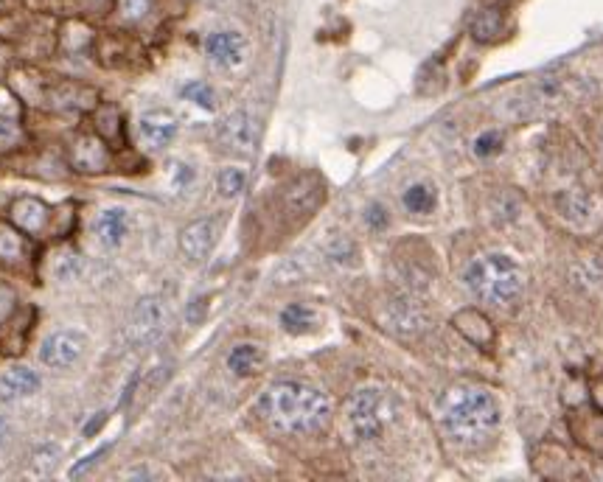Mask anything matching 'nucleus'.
<instances>
[{
	"label": "nucleus",
	"mask_w": 603,
	"mask_h": 482,
	"mask_svg": "<svg viewBox=\"0 0 603 482\" xmlns=\"http://www.w3.org/2000/svg\"><path fill=\"white\" fill-rule=\"evenodd\" d=\"M57 460H59L57 443H45V446H40V449L34 452V468H37V471H51V468L57 466Z\"/></svg>",
	"instance_id": "30"
},
{
	"label": "nucleus",
	"mask_w": 603,
	"mask_h": 482,
	"mask_svg": "<svg viewBox=\"0 0 603 482\" xmlns=\"http://www.w3.org/2000/svg\"><path fill=\"white\" fill-rule=\"evenodd\" d=\"M382 323L388 331L399 334V337H418L430 328V312L424 309V303H418L410 295H393L385 303L382 312Z\"/></svg>",
	"instance_id": "5"
},
{
	"label": "nucleus",
	"mask_w": 603,
	"mask_h": 482,
	"mask_svg": "<svg viewBox=\"0 0 603 482\" xmlns=\"http://www.w3.org/2000/svg\"><path fill=\"white\" fill-rule=\"evenodd\" d=\"M264 365V354H261L259 345L253 342H242V345H233L228 354V370L233 376H253L259 373V368Z\"/></svg>",
	"instance_id": "19"
},
{
	"label": "nucleus",
	"mask_w": 603,
	"mask_h": 482,
	"mask_svg": "<svg viewBox=\"0 0 603 482\" xmlns=\"http://www.w3.org/2000/svg\"><path fill=\"white\" fill-rule=\"evenodd\" d=\"M17 141V129L12 121H0V143H15Z\"/></svg>",
	"instance_id": "35"
},
{
	"label": "nucleus",
	"mask_w": 603,
	"mask_h": 482,
	"mask_svg": "<svg viewBox=\"0 0 603 482\" xmlns=\"http://www.w3.org/2000/svg\"><path fill=\"white\" fill-rule=\"evenodd\" d=\"M503 31H505V17L497 6L483 9V12L472 20V37L477 40V43H494V40L503 37Z\"/></svg>",
	"instance_id": "21"
},
{
	"label": "nucleus",
	"mask_w": 603,
	"mask_h": 482,
	"mask_svg": "<svg viewBox=\"0 0 603 482\" xmlns=\"http://www.w3.org/2000/svg\"><path fill=\"white\" fill-rule=\"evenodd\" d=\"M71 163L79 171H85V174H96V171L107 169L110 155H107V146H104L99 138L85 135V138H79V141L73 143Z\"/></svg>",
	"instance_id": "15"
},
{
	"label": "nucleus",
	"mask_w": 603,
	"mask_h": 482,
	"mask_svg": "<svg viewBox=\"0 0 603 482\" xmlns=\"http://www.w3.org/2000/svg\"><path fill=\"white\" fill-rule=\"evenodd\" d=\"M570 432L587 452L603 457V412L598 407H578L570 415Z\"/></svg>",
	"instance_id": "11"
},
{
	"label": "nucleus",
	"mask_w": 603,
	"mask_h": 482,
	"mask_svg": "<svg viewBox=\"0 0 603 482\" xmlns=\"http://www.w3.org/2000/svg\"><path fill=\"white\" fill-rule=\"evenodd\" d=\"M43 379L37 370L26 368V365H15L0 376V401L3 404H15L23 398H31L34 393H40Z\"/></svg>",
	"instance_id": "13"
},
{
	"label": "nucleus",
	"mask_w": 603,
	"mask_h": 482,
	"mask_svg": "<svg viewBox=\"0 0 603 482\" xmlns=\"http://www.w3.org/2000/svg\"><path fill=\"white\" fill-rule=\"evenodd\" d=\"M149 9H152V0H118V12H121L124 20H130V23L146 17Z\"/></svg>",
	"instance_id": "29"
},
{
	"label": "nucleus",
	"mask_w": 603,
	"mask_h": 482,
	"mask_svg": "<svg viewBox=\"0 0 603 482\" xmlns=\"http://www.w3.org/2000/svg\"><path fill=\"white\" fill-rule=\"evenodd\" d=\"M393 418H396V404L388 396V390L376 384L357 387L345 404V426L357 443H376L388 432Z\"/></svg>",
	"instance_id": "4"
},
{
	"label": "nucleus",
	"mask_w": 603,
	"mask_h": 482,
	"mask_svg": "<svg viewBox=\"0 0 603 482\" xmlns=\"http://www.w3.org/2000/svg\"><path fill=\"white\" fill-rule=\"evenodd\" d=\"M107 449H110V446H99V449H96V452H93V454H85V457H82V460H79V463H76V466L71 468V477H82L87 468H93V466H96V463H99L101 457L107 454Z\"/></svg>",
	"instance_id": "32"
},
{
	"label": "nucleus",
	"mask_w": 603,
	"mask_h": 482,
	"mask_svg": "<svg viewBox=\"0 0 603 482\" xmlns=\"http://www.w3.org/2000/svg\"><path fill=\"white\" fill-rule=\"evenodd\" d=\"M402 202H404V208H407L410 213H430L432 208H435L438 197H435L432 185L413 183L402 194Z\"/></svg>",
	"instance_id": "24"
},
{
	"label": "nucleus",
	"mask_w": 603,
	"mask_h": 482,
	"mask_svg": "<svg viewBox=\"0 0 603 482\" xmlns=\"http://www.w3.org/2000/svg\"><path fill=\"white\" fill-rule=\"evenodd\" d=\"M326 253H329V258L334 261V264H343V267H348V264H357V258H359L357 244H354V241L343 239V236L331 241L329 247H326Z\"/></svg>",
	"instance_id": "27"
},
{
	"label": "nucleus",
	"mask_w": 603,
	"mask_h": 482,
	"mask_svg": "<svg viewBox=\"0 0 603 482\" xmlns=\"http://www.w3.org/2000/svg\"><path fill=\"white\" fill-rule=\"evenodd\" d=\"M15 292L9 289V286H0V323L3 320H9V314L15 312Z\"/></svg>",
	"instance_id": "33"
},
{
	"label": "nucleus",
	"mask_w": 603,
	"mask_h": 482,
	"mask_svg": "<svg viewBox=\"0 0 603 482\" xmlns=\"http://www.w3.org/2000/svg\"><path fill=\"white\" fill-rule=\"evenodd\" d=\"M438 424L460 449H483L500 429V407L489 390L455 384L438 401Z\"/></svg>",
	"instance_id": "2"
},
{
	"label": "nucleus",
	"mask_w": 603,
	"mask_h": 482,
	"mask_svg": "<svg viewBox=\"0 0 603 482\" xmlns=\"http://www.w3.org/2000/svg\"><path fill=\"white\" fill-rule=\"evenodd\" d=\"M556 208H559L561 216H564L567 222H573V225H587L589 216H592V202H589L587 194H581L578 188L559 194V197H556Z\"/></svg>",
	"instance_id": "20"
},
{
	"label": "nucleus",
	"mask_w": 603,
	"mask_h": 482,
	"mask_svg": "<svg viewBox=\"0 0 603 482\" xmlns=\"http://www.w3.org/2000/svg\"><path fill=\"white\" fill-rule=\"evenodd\" d=\"M365 222H368L371 230H385V227H388V211H385V205H379V202L368 205V211H365Z\"/></svg>",
	"instance_id": "31"
},
{
	"label": "nucleus",
	"mask_w": 603,
	"mask_h": 482,
	"mask_svg": "<svg viewBox=\"0 0 603 482\" xmlns=\"http://www.w3.org/2000/svg\"><path fill=\"white\" fill-rule=\"evenodd\" d=\"M101 424H104V412H99V415H96V421H93V424L85 426V435H96V429H99Z\"/></svg>",
	"instance_id": "37"
},
{
	"label": "nucleus",
	"mask_w": 603,
	"mask_h": 482,
	"mask_svg": "<svg viewBox=\"0 0 603 482\" xmlns=\"http://www.w3.org/2000/svg\"><path fill=\"white\" fill-rule=\"evenodd\" d=\"M166 328V306L160 298H144L135 303L130 317L132 345H152Z\"/></svg>",
	"instance_id": "7"
},
{
	"label": "nucleus",
	"mask_w": 603,
	"mask_h": 482,
	"mask_svg": "<svg viewBox=\"0 0 603 482\" xmlns=\"http://www.w3.org/2000/svg\"><path fill=\"white\" fill-rule=\"evenodd\" d=\"M592 401H595V407L603 412V376L592 382Z\"/></svg>",
	"instance_id": "36"
},
{
	"label": "nucleus",
	"mask_w": 603,
	"mask_h": 482,
	"mask_svg": "<svg viewBox=\"0 0 603 482\" xmlns=\"http://www.w3.org/2000/svg\"><path fill=\"white\" fill-rule=\"evenodd\" d=\"M256 412L281 435L306 438L323 432L331 421V401L306 382H275L259 396Z\"/></svg>",
	"instance_id": "1"
},
{
	"label": "nucleus",
	"mask_w": 603,
	"mask_h": 482,
	"mask_svg": "<svg viewBox=\"0 0 603 482\" xmlns=\"http://www.w3.org/2000/svg\"><path fill=\"white\" fill-rule=\"evenodd\" d=\"M247 183V174L245 169H236V166H228V169L219 171V177H216V188H219V194L222 197H239L242 191H245Z\"/></svg>",
	"instance_id": "25"
},
{
	"label": "nucleus",
	"mask_w": 603,
	"mask_h": 482,
	"mask_svg": "<svg viewBox=\"0 0 603 482\" xmlns=\"http://www.w3.org/2000/svg\"><path fill=\"white\" fill-rule=\"evenodd\" d=\"M177 132H180V121L169 110H146L138 118V135L149 149H166L169 143H174Z\"/></svg>",
	"instance_id": "10"
},
{
	"label": "nucleus",
	"mask_w": 603,
	"mask_h": 482,
	"mask_svg": "<svg viewBox=\"0 0 603 482\" xmlns=\"http://www.w3.org/2000/svg\"><path fill=\"white\" fill-rule=\"evenodd\" d=\"M525 270L505 253L472 258L463 270V286L486 306H511L525 292Z\"/></svg>",
	"instance_id": "3"
},
{
	"label": "nucleus",
	"mask_w": 603,
	"mask_h": 482,
	"mask_svg": "<svg viewBox=\"0 0 603 482\" xmlns=\"http://www.w3.org/2000/svg\"><path fill=\"white\" fill-rule=\"evenodd\" d=\"M12 222L15 227H20L23 233H40L48 222V208H45V202L34 197H23L17 199L15 205H12Z\"/></svg>",
	"instance_id": "18"
},
{
	"label": "nucleus",
	"mask_w": 603,
	"mask_h": 482,
	"mask_svg": "<svg viewBox=\"0 0 603 482\" xmlns=\"http://www.w3.org/2000/svg\"><path fill=\"white\" fill-rule=\"evenodd\" d=\"M20 233H23L20 227L15 230V227L0 225V261L15 264V261L26 258V241H23Z\"/></svg>",
	"instance_id": "23"
},
{
	"label": "nucleus",
	"mask_w": 603,
	"mask_h": 482,
	"mask_svg": "<svg viewBox=\"0 0 603 482\" xmlns=\"http://www.w3.org/2000/svg\"><path fill=\"white\" fill-rule=\"evenodd\" d=\"M205 57L211 59L216 68H225V71L242 68L247 59L245 34L230 29L208 34V37H205Z\"/></svg>",
	"instance_id": "8"
},
{
	"label": "nucleus",
	"mask_w": 603,
	"mask_h": 482,
	"mask_svg": "<svg viewBox=\"0 0 603 482\" xmlns=\"http://www.w3.org/2000/svg\"><path fill=\"white\" fill-rule=\"evenodd\" d=\"M317 326V312L306 303H289L281 312V328L287 334H309Z\"/></svg>",
	"instance_id": "22"
},
{
	"label": "nucleus",
	"mask_w": 603,
	"mask_h": 482,
	"mask_svg": "<svg viewBox=\"0 0 603 482\" xmlns=\"http://www.w3.org/2000/svg\"><path fill=\"white\" fill-rule=\"evenodd\" d=\"M85 354V337L76 331H54L48 334L40 345V359L43 365L54 370L71 368Z\"/></svg>",
	"instance_id": "9"
},
{
	"label": "nucleus",
	"mask_w": 603,
	"mask_h": 482,
	"mask_svg": "<svg viewBox=\"0 0 603 482\" xmlns=\"http://www.w3.org/2000/svg\"><path fill=\"white\" fill-rule=\"evenodd\" d=\"M452 328L458 331L463 340L472 342L474 348H489L494 337H497L489 314H483L480 309H460V312L452 314Z\"/></svg>",
	"instance_id": "12"
},
{
	"label": "nucleus",
	"mask_w": 603,
	"mask_h": 482,
	"mask_svg": "<svg viewBox=\"0 0 603 482\" xmlns=\"http://www.w3.org/2000/svg\"><path fill=\"white\" fill-rule=\"evenodd\" d=\"M6 435H9V424H6V421L0 418V443L6 440Z\"/></svg>",
	"instance_id": "38"
},
{
	"label": "nucleus",
	"mask_w": 603,
	"mask_h": 482,
	"mask_svg": "<svg viewBox=\"0 0 603 482\" xmlns=\"http://www.w3.org/2000/svg\"><path fill=\"white\" fill-rule=\"evenodd\" d=\"M323 202V183L317 177H298L287 188V205L295 213H312Z\"/></svg>",
	"instance_id": "16"
},
{
	"label": "nucleus",
	"mask_w": 603,
	"mask_h": 482,
	"mask_svg": "<svg viewBox=\"0 0 603 482\" xmlns=\"http://www.w3.org/2000/svg\"><path fill=\"white\" fill-rule=\"evenodd\" d=\"M127 230H130V219H127V211L124 208H107L101 211L99 222H96V233H99V241L104 247H121L124 239H127Z\"/></svg>",
	"instance_id": "17"
},
{
	"label": "nucleus",
	"mask_w": 603,
	"mask_h": 482,
	"mask_svg": "<svg viewBox=\"0 0 603 482\" xmlns=\"http://www.w3.org/2000/svg\"><path fill=\"white\" fill-rule=\"evenodd\" d=\"M503 135L500 132H483L477 141H474V155L483 157V160H489V157L500 155L503 152Z\"/></svg>",
	"instance_id": "28"
},
{
	"label": "nucleus",
	"mask_w": 603,
	"mask_h": 482,
	"mask_svg": "<svg viewBox=\"0 0 603 482\" xmlns=\"http://www.w3.org/2000/svg\"><path fill=\"white\" fill-rule=\"evenodd\" d=\"M180 96L186 101H191V104L202 107V110H208V113L216 107L214 87L205 85V82H188V85H183V90H180Z\"/></svg>",
	"instance_id": "26"
},
{
	"label": "nucleus",
	"mask_w": 603,
	"mask_h": 482,
	"mask_svg": "<svg viewBox=\"0 0 603 482\" xmlns=\"http://www.w3.org/2000/svg\"><path fill=\"white\" fill-rule=\"evenodd\" d=\"M216 138L222 143V149H228L233 155H253V149L259 146V121L245 110H236L219 124Z\"/></svg>",
	"instance_id": "6"
},
{
	"label": "nucleus",
	"mask_w": 603,
	"mask_h": 482,
	"mask_svg": "<svg viewBox=\"0 0 603 482\" xmlns=\"http://www.w3.org/2000/svg\"><path fill=\"white\" fill-rule=\"evenodd\" d=\"M76 267H79L76 256H73V253H65V256H62V264H59L57 275L62 278V281H68V278H73V275H76Z\"/></svg>",
	"instance_id": "34"
},
{
	"label": "nucleus",
	"mask_w": 603,
	"mask_h": 482,
	"mask_svg": "<svg viewBox=\"0 0 603 482\" xmlns=\"http://www.w3.org/2000/svg\"><path fill=\"white\" fill-rule=\"evenodd\" d=\"M216 222L214 219H197L180 230V250L188 261H202L214 250Z\"/></svg>",
	"instance_id": "14"
}]
</instances>
